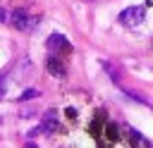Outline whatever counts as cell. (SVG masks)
<instances>
[{
	"label": "cell",
	"instance_id": "cell-6",
	"mask_svg": "<svg viewBox=\"0 0 153 148\" xmlns=\"http://www.w3.org/2000/svg\"><path fill=\"white\" fill-rule=\"evenodd\" d=\"M41 95V91H36V88H26L22 95H19V100H31V98H38Z\"/></svg>",
	"mask_w": 153,
	"mask_h": 148
},
{
	"label": "cell",
	"instance_id": "cell-1",
	"mask_svg": "<svg viewBox=\"0 0 153 148\" xmlns=\"http://www.w3.org/2000/svg\"><path fill=\"white\" fill-rule=\"evenodd\" d=\"M143 19H146V7H141V5H136V7H127V10L120 12V24H124V26H129V29L139 26Z\"/></svg>",
	"mask_w": 153,
	"mask_h": 148
},
{
	"label": "cell",
	"instance_id": "cell-4",
	"mask_svg": "<svg viewBox=\"0 0 153 148\" xmlns=\"http://www.w3.org/2000/svg\"><path fill=\"white\" fill-rule=\"evenodd\" d=\"M41 129H43V131H55V129H57V112H55V110H48V112L43 115Z\"/></svg>",
	"mask_w": 153,
	"mask_h": 148
},
{
	"label": "cell",
	"instance_id": "cell-8",
	"mask_svg": "<svg viewBox=\"0 0 153 148\" xmlns=\"http://www.w3.org/2000/svg\"><path fill=\"white\" fill-rule=\"evenodd\" d=\"M26 148H36V146H33V143H26Z\"/></svg>",
	"mask_w": 153,
	"mask_h": 148
},
{
	"label": "cell",
	"instance_id": "cell-2",
	"mask_svg": "<svg viewBox=\"0 0 153 148\" xmlns=\"http://www.w3.org/2000/svg\"><path fill=\"white\" fill-rule=\"evenodd\" d=\"M45 45H48V50H50L53 55H60V53H69V50H72L69 41H67L62 33H53V36H48Z\"/></svg>",
	"mask_w": 153,
	"mask_h": 148
},
{
	"label": "cell",
	"instance_id": "cell-7",
	"mask_svg": "<svg viewBox=\"0 0 153 148\" xmlns=\"http://www.w3.org/2000/svg\"><path fill=\"white\" fill-rule=\"evenodd\" d=\"M0 21H10V14L5 10H0Z\"/></svg>",
	"mask_w": 153,
	"mask_h": 148
},
{
	"label": "cell",
	"instance_id": "cell-3",
	"mask_svg": "<svg viewBox=\"0 0 153 148\" xmlns=\"http://www.w3.org/2000/svg\"><path fill=\"white\" fill-rule=\"evenodd\" d=\"M10 24H12L14 29H19V31H26V29H31V26L36 24V19H31L24 10H14V12L10 14Z\"/></svg>",
	"mask_w": 153,
	"mask_h": 148
},
{
	"label": "cell",
	"instance_id": "cell-9",
	"mask_svg": "<svg viewBox=\"0 0 153 148\" xmlns=\"http://www.w3.org/2000/svg\"><path fill=\"white\" fill-rule=\"evenodd\" d=\"M148 105H151V107H153V100H151V103H148Z\"/></svg>",
	"mask_w": 153,
	"mask_h": 148
},
{
	"label": "cell",
	"instance_id": "cell-5",
	"mask_svg": "<svg viewBox=\"0 0 153 148\" xmlns=\"http://www.w3.org/2000/svg\"><path fill=\"white\" fill-rule=\"evenodd\" d=\"M45 67H48V72H50L53 76H65V64H62V62H57V60H55V55L45 60Z\"/></svg>",
	"mask_w": 153,
	"mask_h": 148
}]
</instances>
